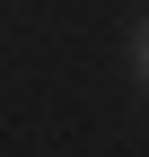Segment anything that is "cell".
Masks as SVG:
<instances>
[{
  "label": "cell",
  "instance_id": "1",
  "mask_svg": "<svg viewBox=\"0 0 149 157\" xmlns=\"http://www.w3.org/2000/svg\"><path fill=\"white\" fill-rule=\"evenodd\" d=\"M132 78H140V87H149V17H140V26H132Z\"/></svg>",
  "mask_w": 149,
  "mask_h": 157
}]
</instances>
